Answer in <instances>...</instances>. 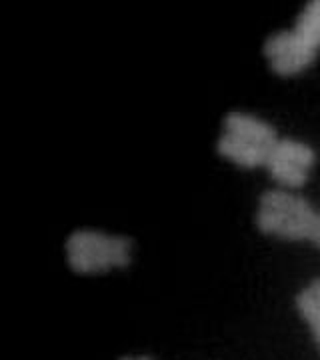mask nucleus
Here are the masks:
<instances>
[{
  "label": "nucleus",
  "instance_id": "nucleus-1",
  "mask_svg": "<svg viewBox=\"0 0 320 360\" xmlns=\"http://www.w3.org/2000/svg\"><path fill=\"white\" fill-rule=\"evenodd\" d=\"M320 212L307 198L286 188L262 193L256 208V226L267 236L282 240H310L319 229Z\"/></svg>",
  "mask_w": 320,
  "mask_h": 360
},
{
  "label": "nucleus",
  "instance_id": "nucleus-2",
  "mask_svg": "<svg viewBox=\"0 0 320 360\" xmlns=\"http://www.w3.org/2000/svg\"><path fill=\"white\" fill-rule=\"evenodd\" d=\"M279 139L276 129L267 120L248 112H229L218 136L217 153L236 167L252 170L267 167Z\"/></svg>",
  "mask_w": 320,
  "mask_h": 360
},
{
  "label": "nucleus",
  "instance_id": "nucleus-3",
  "mask_svg": "<svg viewBox=\"0 0 320 360\" xmlns=\"http://www.w3.org/2000/svg\"><path fill=\"white\" fill-rule=\"evenodd\" d=\"M64 252L70 270L82 276L127 269L132 262V243L127 236L103 231L72 232Z\"/></svg>",
  "mask_w": 320,
  "mask_h": 360
},
{
  "label": "nucleus",
  "instance_id": "nucleus-4",
  "mask_svg": "<svg viewBox=\"0 0 320 360\" xmlns=\"http://www.w3.org/2000/svg\"><path fill=\"white\" fill-rule=\"evenodd\" d=\"M314 165L316 153L310 144L296 139H279L264 168L282 188L295 191L307 184Z\"/></svg>",
  "mask_w": 320,
  "mask_h": 360
},
{
  "label": "nucleus",
  "instance_id": "nucleus-5",
  "mask_svg": "<svg viewBox=\"0 0 320 360\" xmlns=\"http://www.w3.org/2000/svg\"><path fill=\"white\" fill-rule=\"evenodd\" d=\"M264 58L269 68L282 78H293L302 75L314 65L319 51H314L310 44L296 34L295 30H281L272 34L264 42Z\"/></svg>",
  "mask_w": 320,
  "mask_h": 360
},
{
  "label": "nucleus",
  "instance_id": "nucleus-6",
  "mask_svg": "<svg viewBox=\"0 0 320 360\" xmlns=\"http://www.w3.org/2000/svg\"><path fill=\"white\" fill-rule=\"evenodd\" d=\"M295 302L300 319L307 322L310 335L320 348V278H314L307 286H302Z\"/></svg>",
  "mask_w": 320,
  "mask_h": 360
},
{
  "label": "nucleus",
  "instance_id": "nucleus-7",
  "mask_svg": "<svg viewBox=\"0 0 320 360\" xmlns=\"http://www.w3.org/2000/svg\"><path fill=\"white\" fill-rule=\"evenodd\" d=\"M293 30L314 51H320V0L308 2L298 14Z\"/></svg>",
  "mask_w": 320,
  "mask_h": 360
},
{
  "label": "nucleus",
  "instance_id": "nucleus-8",
  "mask_svg": "<svg viewBox=\"0 0 320 360\" xmlns=\"http://www.w3.org/2000/svg\"><path fill=\"white\" fill-rule=\"evenodd\" d=\"M312 243L316 246H320V220H319V229H316V232H314V238H312Z\"/></svg>",
  "mask_w": 320,
  "mask_h": 360
},
{
  "label": "nucleus",
  "instance_id": "nucleus-9",
  "mask_svg": "<svg viewBox=\"0 0 320 360\" xmlns=\"http://www.w3.org/2000/svg\"><path fill=\"white\" fill-rule=\"evenodd\" d=\"M120 360H153L151 356H124V359Z\"/></svg>",
  "mask_w": 320,
  "mask_h": 360
}]
</instances>
